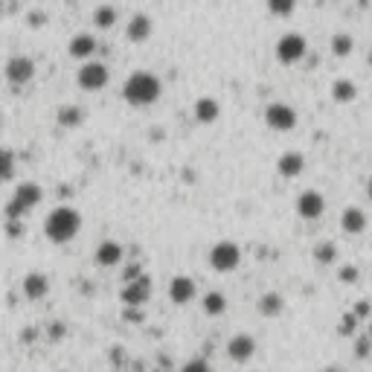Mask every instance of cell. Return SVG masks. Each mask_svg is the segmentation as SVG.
<instances>
[{"instance_id": "cell-1", "label": "cell", "mask_w": 372, "mask_h": 372, "mask_svg": "<svg viewBox=\"0 0 372 372\" xmlns=\"http://www.w3.org/2000/svg\"><path fill=\"white\" fill-rule=\"evenodd\" d=\"M79 227H82V215L73 207H67V204L56 207L44 218V233H47L49 241H56V244H67L70 239H76Z\"/></svg>"}, {"instance_id": "cell-2", "label": "cell", "mask_w": 372, "mask_h": 372, "mask_svg": "<svg viewBox=\"0 0 372 372\" xmlns=\"http://www.w3.org/2000/svg\"><path fill=\"white\" fill-rule=\"evenodd\" d=\"M160 79L155 76V73H148V70H137L131 73V76L126 79V85H122V96H126V102L131 105H152L160 99Z\"/></svg>"}, {"instance_id": "cell-3", "label": "cell", "mask_w": 372, "mask_h": 372, "mask_svg": "<svg viewBox=\"0 0 372 372\" xmlns=\"http://www.w3.org/2000/svg\"><path fill=\"white\" fill-rule=\"evenodd\" d=\"M41 198H44V192H41L38 184L23 181V184L15 189V198L6 204V218H9V221H20V215L27 212L30 207H35V204L41 201Z\"/></svg>"}, {"instance_id": "cell-4", "label": "cell", "mask_w": 372, "mask_h": 372, "mask_svg": "<svg viewBox=\"0 0 372 372\" xmlns=\"http://www.w3.org/2000/svg\"><path fill=\"white\" fill-rule=\"evenodd\" d=\"M241 262V251L236 241H218L212 244L210 251V265L218 270V274H230V270H236Z\"/></svg>"}, {"instance_id": "cell-5", "label": "cell", "mask_w": 372, "mask_h": 372, "mask_svg": "<svg viewBox=\"0 0 372 372\" xmlns=\"http://www.w3.org/2000/svg\"><path fill=\"white\" fill-rule=\"evenodd\" d=\"M306 53H308V44H306V38L300 32L280 35V41H277V59L282 64H296L300 59H306Z\"/></svg>"}, {"instance_id": "cell-6", "label": "cell", "mask_w": 372, "mask_h": 372, "mask_svg": "<svg viewBox=\"0 0 372 372\" xmlns=\"http://www.w3.org/2000/svg\"><path fill=\"white\" fill-rule=\"evenodd\" d=\"M108 79H111V70L102 61H88V64H82L79 76H76V82L85 90H102L108 85Z\"/></svg>"}, {"instance_id": "cell-7", "label": "cell", "mask_w": 372, "mask_h": 372, "mask_svg": "<svg viewBox=\"0 0 372 372\" xmlns=\"http://www.w3.org/2000/svg\"><path fill=\"white\" fill-rule=\"evenodd\" d=\"M265 122L274 131H291L296 126V111L285 102H274V105H268L265 111Z\"/></svg>"}, {"instance_id": "cell-8", "label": "cell", "mask_w": 372, "mask_h": 372, "mask_svg": "<svg viewBox=\"0 0 372 372\" xmlns=\"http://www.w3.org/2000/svg\"><path fill=\"white\" fill-rule=\"evenodd\" d=\"M35 76V61L30 56H12L6 61V79L12 85H27Z\"/></svg>"}, {"instance_id": "cell-9", "label": "cell", "mask_w": 372, "mask_h": 372, "mask_svg": "<svg viewBox=\"0 0 372 372\" xmlns=\"http://www.w3.org/2000/svg\"><path fill=\"white\" fill-rule=\"evenodd\" d=\"M148 294H152V280L143 274L134 282H126V288H122V294H119V300L126 303L128 308H134V306H143L148 300Z\"/></svg>"}, {"instance_id": "cell-10", "label": "cell", "mask_w": 372, "mask_h": 372, "mask_svg": "<svg viewBox=\"0 0 372 372\" xmlns=\"http://www.w3.org/2000/svg\"><path fill=\"white\" fill-rule=\"evenodd\" d=\"M323 210H326V198L317 189H306L300 198H296V212H300V218L314 221V218L323 215Z\"/></svg>"}, {"instance_id": "cell-11", "label": "cell", "mask_w": 372, "mask_h": 372, "mask_svg": "<svg viewBox=\"0 0 372 372\" xmlns=\"http://www.w3.org/2000/svg\"><path fill=\"white\" fill-rule=\"evenodd\" d=\"M253 352H256V340H253L251 335L239 332V335H233V337L227 340V355H230L233 361H239V364L251 361V358H253Z\"/></svg>"}, {"instance_id": "cell-12", "label": "cell", "mask_w": 372, "mask_h": 372, "mask_svg": "<svg viewBox=\"0 0 372 372\" xmlns=\"http://www.w3.org/2000/svg\"><path fill=\"white\" fill-rule=\"evenodd\" d=\"M169 296H172V303H178V306H186L192 296H195V282L189 277H172L169 282Z\"/></svg>"}, {"instance_id": "cell-13", "label": "cell", "mask_w": 372, "mask_h": 372, "mask_svg": "<svg viewBox=\"0 0 372 372\" xmlns=\"http://www.w3.org/2000/svg\"><path fill=\"white\" fill-rule=\"evenodd\" d=\"M93 259H96V265L99 268H114L119 259H122V244L119 241H102L96 247V253H93Z\"/></svg>"}, {"instance_id": "cell-14", "label": "cell", "mask_w": 372, "mask_h": 372, "mask_svg": "<svg viewBox=\"0 0 372 372\" xmlns=\"http://www.w3.org/2000/svg\"><path fill=\"white\" fill-rule=\"evenodd\" d=\"M148 35H152V18L143 15V12H137V15L128 20L126 38H128V41H134V44H140V41H145Z\"/></svg>"}, {"instance_id": "cell-15", "label": "cell", "mask_w": 372, "mask_h": 372, "mask_svg": "<svg viewBox=\"0 0 372 372\" xmlns=\"http://www.w3.org/2000/svg\"><path fill=\"white\" fill-rule=\"evenodd\" d=\"M23 294L30 296V300H44V296L49 294V280L44 274H27L23 277Z\"/></svg>"}, {"instance_id": "cell-16", "label": "cell", "mask_w": 372, "mask_h": 372, "mask_svg": "<svg viewBox=\"0 0 372 372\" xmlns=\"http://www.w3.org/2000/svg\"><path fill=\"white\" fill-rule=\"evenodd\" d=\"M303 166H306V157H303L300 152H285V155H280V160H277V169H280L282 178H296V175L303 172Z\"/></svg>"}, {"instance_id": "cell-17", "label": "cell", "mask_w": 372, "mask_h": 372, "mask_svg": "<svg viewBox=\"0 0 372 372\" xmlns=\"http://www.w3.org/2000/svg\"><path fill=\"white\" fill-rule=\"evenodd\" d=\"M340 227L346 230V233H364L366 230V215H364V210H358V207H346L343 210V215H340Z\"/></svg>"}, {"instance_id": "cell-18", "label": "cell", "mask_w": 372, "mask_h": 372, "mask_svg": "<svg viewBox=\"0 0 372 372\" xmlns=\"http://www.w3.org/2000/svg\"><path fill=\"white\" fill-rule=\"evenodd\" d=\"M218 114H221V105L215 102L212 96H204V99H198V102H195V119L198 122H207V126H210V122L218 119Z\"/></svg>"}, {"instance_id": "cell-19", "label": "cell", "mask_w": 372, "mask_h": 372, "mask_svg": "<svg viewBox=\"0 0 372 372\" xmlns=\"http://www.w3.org/2000/svg\"><path fill=\"white\" fill-rule=\"evenodd\" d=\"M93 49H96V38L88 35V32H79V35L70 38V56L73 59H88Z\"/></svg>"}, {"instance_id": "cell-20", "label": "cell", "mask_w": 372, "mask_h": 372, "mask_svg": "<svg viewBox=\"0 0 372 372\" xmlns=\"http://www.w3.org/2000/svg\"><path fill=\"white\" fill-rule=\"evenodd\" d=\"M282 308H285V300L280 294H262L259 296V314H265V317H277V314H282Z\"/></svg>"}, {"instance_id": "cell-21", "label": "cell", "mask_w": 372, "mask_h": 372, "mask_svg": "<svg viewBox=\"0 0 372 372\" xmlns=\"http://www.w3.org/2000/svg\"><path fill=\"white\" fill-rule=\"evenodd\" d=\"M59 126H64V128H76V126H82V119H85V111L79 108V105H64V108H59Z\"/></svg>"}, {"instance_id": "cell-22", "label": "cell", "mask_w": 372, "mask_h": 372, "mask_svg": "<svg viewBox=\"0 0 372 372\" xmlns=\"http://www.w3.org/2000/svg\"><path fill=\"white\" fill-rule=\"evenodd\" d=\"M224 308H227V296L221 294V291H210V294L204 296V311H207L210 317L224 314Z\"/></svg>"}, {"instance_id": "cell-23", "label": "cell", "mask_w": 372, "mask_h": 372, "mask_svg": "<svg viewBox=\"0 0 372 372\" xmlns=\"http://www.w3.org/2000/svg\"><path fill=\"white\" fill-rule=\"evenodd\" d=\"M93 23H96V27L99 30H111L114 27V23H116V6H96L93 9Z\"/></svg>"}, {"instance_id": "cell-24", "label": "cell", "mask_w": 372, "mask_h": 372, "mask_svg": "<svg viewBox=\"0 0 372 372\" xmlns=\"http://www.w3.org/2000/svg\"><path fill=\"white\" fill-rule=\"evenodd\" d=\"M355 93H358V88H355V82H349V79H337V82L332 85L335 102H352Z\"/></svg>"}, {"instance_id": "cell-25", "label": "cell", "mask_w": 372, "mask_h": 372, "mask_svg": "<svg viewBox=\"0 0 372 372\" xmlns=\"http://www.w3.org/2000/svg\"><path fill=\"white\" fill-rule=\"evenodd\" d=\"M314 259H317L320 265H332V262L337 259V247H335L332 241L317 244V247H314Z\"/></svg>"}, {"instance_id": "cell-26", "label": "cell", "mask_w": 372, "mask_h": 372, "mask_svg": "<svg viewBox=\"0 0 372 372\" xmlns=\"http://www.w3.org/2000/svg\"><path fill=\"white\" fill-rule=\"evenodd\" d=\"M352 47H355V41H352V35H346V32H337L332 38V53L335 56H349Z\"/></svg>"}, {"instance_id": "cell-27", "label": "cell", "mask_w": 372, "mask_h": 372, "mask_svg": "<svg viewBox=\"0 0 372 372\" xmlns=\"http://www.w3.org/2000/svg\"><path fill=\"white\" fill-rule=\"evenodd\" d=\"M12 172H15V155L6 152V148H0V181L12 178Z\"/></svg>"}, {"instance_id": "cell-28", "label": "cell", "mask_w": 372, "mask_h": 372, "mask_svg": "<svg viewBox=\"0 0 372 372\" xmlns=\"http://www.w3.org/2000/svg\"><path fill=\"white\" fill-rule=\"evenodd\" d=\"M270 12H274V15H291L294 12V0H270Z\"/></svg>"}, {"instance_id": "cell-29", "label": "cell", "mask_w": 372, "mask_h": 372, "mask_svg": "<svg viewBox=\"0 0 372 372\" xmlns=\"http://www.w3.org/2000/svg\"><path fill=\"white\" fill-rule=\"evenodd\" d=\"M181 372H212V369H210V364H207L204 358H195V361L184 364V369H181Z\"/></svg>"}, {"instance_id": "cell-30", "label": "cell", "mask_w": 372, "mask_h": 372, "mask_svg": "<svg viewBox=\"0 0 372 372\" xmlns=\"http://www.w3.org/2000/svg\"><path fill=\"white\" fill-rule=\"evenodd\" d=\"M67 335V326L64 323H49V340H61Z\"/></svg>"}, {"instance_id": "cell-31", "label": "cell", "mask_w": 372, "mask_h": 372, "mask_svg": "<svg viewBox=\"0 0 372 372\" xmlns=\"http://www.w3.org/2000/svg\"><path fill=\"white\" fill-rule=\"evenodd\" d=\"M6 233L12 239H20L23 236V224H20V221H6Z\"/></svg>"}, {"instance_id": "cell-32", "label": "cell", "mask_w": 372, "mask_h": 372, "mask_svg": "<svg viewBox=\"0 0 372 372\" xmlns=\"http://www.w3.org/2000/svg\"><path fill=\"white\" fill-rule=\"evenodd\" d=\"M340 280H343V282H355V280H358V268L346 265V268L340 270Z\"/></svg>"}, {"instance_id": "cell-33", "label": "cell", "mask_w": 372, "mask_h": 372, "mask_svg": "<svg viewBox=\"0 0 372 372\" xmlns=\"http://www.w3.org/2000/svg\"><path fill=\"white\" fill-rule=\"evenodd\" d=\"M352 329H355V314H346L343 323H340V332L343 335H352Z\"/></svg>"}, {"instance_id": "cell-34", "label": "cell", "mask_w": 372, "mask_h": 372, "mask_svg": "<svg viewBox=\"0 0 372 372\" xmlns=\"http://www.w3.org/2000/svg\"><path fill=\"white\" fill-rule=\"evenodd\" d=\"M27 20H30V27H44L47 15H44V12H30V15H27Z\"/></svg>"}, {"instance_id": "cell-35", "label": "cell", "mask_w": 372, "mask_h": 372, "mask_svg": "<svg viewBox=\"0 0 372 372\" xmlns=\"http://www.w3.org/2000/svg\"><path fill=\"white\" fill-rule=\"evenodd\" d=\"M366 314H369V306H366V303H361V306L355 308V317H366Z\"/></svg>"}, {"instance_id": "cell-36", "label": "cell", "mask_w": 372, "mask_h": 372, "mask_svg": "<svg viewBox=\"0 0 372 372\" xmlns=\"http://www.w3.org/2000/svg\"><path fill=\"white\" fill-rule=\"evenodd\" d=\"M366 352H369V349H366V340H361V343H358V355H366Z\"/></svg>"}, {"instance_id": "cell-37", "label": "cell", "mask_w": 372, "mask_h": 372, "mask_svg": "<svg viewBox=\"0 0 372 372\" xmlns=\"http://www.w3.org/2000/svg\"><path fill=\"white\" fill-rule=\"evenodd\" d=\"M323 372H343V369H335V366H326Z\"/></svg>"}, {"instance_id": "cell-38", "label": "cell", "mask_w": 372, "mask_h": 372, "mask_svg": "<svg viewBox=\"0 0 372 372\" xmlns=\"http://www.w3.org/2000/svg\"><path fill=\"white\" fill-rule=\"evenodd\" d=\"M366 189H369V198H372V178H369V186Z\"/></svg>"}, {"instance_id": "cell-39", "label": "cell", "mask_w": 372, "mask_h": 372, "mask_svg": "<svg viewBox=\"0 0 372 372\" xmlns=\"http://www.w3.org/2000/svg\"><path fill=\"white\" fill-rule=\"evenodd\" d=\"M369 64H372V53H369Z\"/></svg>"}, {"instance_id": "cell-40", "label": "cell", "mask_w": 372, "mask_h": 372, "mask_svg": "<svg viewBox=\"0 0 372 372\" xmlns=\"http://www.w3.org/2000/svg\"><path fill=\"white\" fill-rule=\"evenodd\" d=\"M0 12H4V6H0Z\"/></svg>"}, {"instance_id": "cell-41", "label": "cell", "mask_w": 372, "mask_h": 372, "mask_svg": "<svg viewBox=\"0 0 372 372\" xmlns=\"http://www.w3.org/2000/svg\"><path fill=\"white\" fill-rule=\"evenodd\" d=\"M155 372H160V369H155Z\"/></svg>"}, {"instance_id": "cell-42", "label": "cell", "mask_w": 372, "mask_h": 372, "mask_svg": "<svg viewBox=\"0 0 372 372\" xmlns=\"http://www.w3.org/2000/svg\"><path fill=\"white\" fill-rule=\"evenodd\" d=\"M61 372H64V369H61Z\"/></svg>"}]
</instances>
